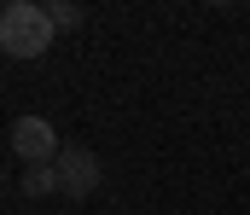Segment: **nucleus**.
Masks as SVG:
<instances>
[{"mask_svg":"<svg viewBox=\"0 0 250 215\" xmlns=\"http://www.w3.org/2000/svg\"><path fill=\"white\" fill-rule=\"evenodd\" d=\"M12 151L29 163V169H41V163H59V128L47 122V117H18L12 122Z\"/></svg>","mask_w":250,"mask_h":215,"instance_id":"f03ea898","label":"nucleus"},{"mask_svg":"<svg viewBox=\"0 0 250 215\" xmlns=\"http://www.w3.org/2000/svg\"><path fill=\"white\" fill-rule=\"evenodd\" d=\"M53 169H59V192L64 198H93L99 192V157L87 145H64Z\"/></svg>","mask_w":250,"mask_h":215,"instance_id":"7ed1b4c3","label":"nucleus"},{"mask_svg":"<svg viewBox=\"0 0 250 215\" xmlns=\"http://www.w3.org/2000/svg\"><path fill=\"white\" fill-rule=\"evenodd\" d=\"M0 186H6V175H0Z\"/></svg>","mask_w":250,"mask_h":215,"instance_id":"423d86ee","label":"nucleus"},{"mask_svg":"<svg viewBox=\"0 0 250 215\" xmlns=\"http://www.w3.org/2000/svg\"><path fill=\"white\" fill-rule=\"evenodd\" d=\"M47 18H53V29H76V23H82V6H70V0H53V6H47Z\"/></svg>","mask_w":250,"mask_h":215,"instance_id":"39448f33","label":"nucleus"},{"mask_svg":"<svg viewBox=\"0 0 250 215\" xmlns=\"http://www.w3.org/2000/svg\"><path fill=\"white\" fill-rule=\"evenodd\" d=\"M23 192H29V198H53V192H59V169H53V163L23 169Z\"/></svg>","mask_w":250,"mask_h":215,"instance_id":"20e7f679","label":"nucleus"},{"mask_svg":"<svg viewBox=\"0 0 250 215\" xmlns=\"http://www.w3.org/2000/svg\"><path fill=\"white\" fill-rule=\"evenodd\" d=\"M53 47V18L35 0H6L0 6V53L6 59H41Z\"/></svg>","mask_w":250,"mask_h":215,"instance_id":"f257e3e1","label":"nucleus"}]
</instances>
